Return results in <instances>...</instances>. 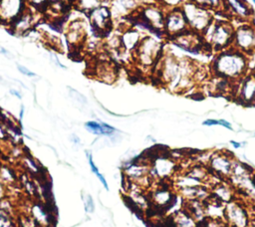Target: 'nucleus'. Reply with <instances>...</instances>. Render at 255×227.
Returning a JSON list of instances; mask_svg holds the SVG:
<instances>
[{
    "label": "nucleus",
    "mask_w": 255,
    "mask_h": 227,
    "mask_svg": "<svg viewBox=\"0 0 255 227\" xmlns=\"http://www.w3.org/2000/svg\"><path fill=\"white\" fill-rule=\"evenodd\" d=\"M210 69L213 76L236 82L250 72L249 58L247 55L230 47L215 55L210 64Z\"/></svg>",
    "instance_id": "1"
},
{
    "label": "nucleus",
    "mask_w": 255,
    "mask_h": 227,
    "mask_svg": "<svg viewBox=\"0 0 255 227\" xmlns=\"http://www.w3.org/2000/svg\"><path fill=\"white\" fill-rule=\"evenodd\" d=\"M162 39L153 35H144L131 54L133 62L144 70H153L164 53Z\"/></svg>",
    "instance_id": "2"
},
{
    "label": "nucleus",
    "mask_w": 255,
    "mask_h": 227,
    "mask_svg": "<svg viewBox=\"0 0 255 227\" xmlns=\"http://www.w3.org/2000/svg\"><path fill=\"white\" fill-rule=\"evenodd\" d=\"M234 29L229 21L214 18L201 36L207 48L218 53L232 47Z\"/></svg>",
    "instance_id": "3"
},
{
    "label": "nucleus",
    "mask_w": 255,
    "mask_h": 227,
    "mask_svg": "<svg viewBox=\"0 0 255 227\" xmlns=\"http://www.w3.org/2000/svg\"><path fill=\"white\" fill-rule=\"evenodd\" d=\"M180 7L186 18L189 30L198 34H202L214 19L213 11L200 7L191 0L183 2Z\"/></svg>",
    "instance_id": "4"
},
{
    "label": "nucleus",
    "mask_w": 255,
    "mask_h": 227,
    "mask_svg": "<svg viewBox=\"0 0 255 227\" xmlns=\"http://www.w3.org/2000/svg\"><path fill=\"white\" fill-rule=\"evenodd\" d=\"M177 161L167 152H156L150 157L149 174L153 180L165 181L177 172Z\"/></svg>",
    "instance_id": "5"
},
{
    "label": "nucleus",
    "mask_w": 255,
    "mask_h": 227,
    "mask_svg": "<svg viewBox=\"0 0 255 227\" xmlns=\"http://www.w3.org/2000/svg\"><path fill=\"white\" fill-rule=\"evenodd\" d=\"M251 217L247 204L236 197L224 205V220L228 227H248Z\"/></svg>",
    "instance_id": "6"
},
{
    "label": "nucleus",
    "mask_w": 255,
    "mask_h": 227,
    "mask_svg": "<svg viewBox=\"0 0 255 227\" xmlns=\"http://www.w3.org/2000/svg\"><path fill=\"white\" fill-rule=\"evenodd\" d=\"M232 47L248 57L255 53V29L249 22L235 27Z\"/></svg>",
    "instance_id": "7"
},
{
    "label": "nucleus",
    "mask_w": 255,
    "mask_h": 227,
    "mask_svg": "<svg viewBox=\"0 0 255 227\" xmlns=\"http://www.w3.org/2000/svg\"><path fill=\"white\" fill-rule=\"evenodd\" d=\"M187 30H189L188 24L180 6L173 7L165 11L163 25L165 38L170 40Z\"/></svg>",
    "instance_id": "8"
},
{
    "label": "nucleus",
    "mask_w": 255,
    "mask_h": 227,
    "mask_svg": "<svg viewBox=\"0 0 255 227\" xmlns=\"http://www.w3.org/2000/svg\"><path fill=\"white\" fill-rule=\"evenodd\" d=\"M170 41L177 49L192 55H199L207 48L201 34L191 30H187L182 34L175 36L170 39Z\"/></svg>",
    "instance_id": "9"
},
{
    "label": "nucleus",
    "mask_w": 255,
    "mask_h": 227,
    "mask_svg": "<svg viewBox=\"0 0 255 227\" xmlns=\"http://www.w3.org/2000/svg\"><path fill=\"white\" fill-rule=\"evenodd\" d=\"M235 157L227 150L212 151L207 166L211 173L227 180L231 174L232 164Z\"/></svg>",
    "instance_id": "10"
},
{
    "label": "nucleus",
    "mask_w": 255,
    "mask_h": 227,
    "mask_svg": "<svg viewBox=\"0 0 255 227\" xmlns=\"http://www.w3.org/2000/svg\"><path fill=\"white\" fill-rule=\"evenodd\" d=\"M165 11L161 6L153 3L139 7L133 15L149 25L154 31L163 33Z\"/></svg>",
    "instance_id": "11"
},
{
    "label": "nucleus",
    "mask_w": 255,
    "mask_h": 227,
    "mask_svg": "<svg viewBox=\"0 0 255 227\" xmlns=\"http://www.w3.org/2000/svg\"><path fill=\"white\" fill-rule=\"evenodd\" d=\"M233 96L244 106H252L255 104V74L247 73L234 84Z\"/></svg>",
    "instance_id": "12"
},
{
    "label": "nucleus",
    "mask_w": 255,
    "mask_h": 227,
    "mask_svg": "<svg viewBox=\"0 0 255 227\" xmlns=\"http://www.w3.org/2000/svg\"><path fill=\"white\" fill-rule=\"evenodd\" d=\"M88 16L95 35L103 36L111 31L113 26V16L109 7L100 5L92 10Z\"/></svg>",
    "instance_id": "13"
},
{
    "label": "nucleus",
    "mask_w": 255,
    "mask_h": 227,
    "mask_svg": "<svg viewBox=\"0 0 255 227\" xmlns=\"http://www.w3.org/2000/svg\"><path fill=\"white\" fill-rule=\"evenodd\" d=\"M148 198L150 204L157 208H166L174 204L176 200V194L172 187L166 183H159L148 192Z\"/></svg>",
    "instance_id": "14"
},
{
    "label": "nucleus",
    "mask_w": 255,
    "mask_h": 227,
    "mask_svg": "<svg viewBox=\"0 0 255 227\" xmlns=\"http://www.w3.org/2000/svg\"><path fill=\"white\" fill-rule=\"evenodd\" d=\"M28 213L40 227H53L55 224V216L52 207L47 202L34 199L29 207Z\"/></svg>",
    "instance_id": "15"
},
{
    "label": "nucleus",
    "mask_w": 255,
    "mask_h": 227,
    "mask_svg": "<svg viewBox=\"0 0 255 227\" xmlns=\"http://www.w3.org/2000/svg\"><path fill=\"white\" fill-rule=\"evenodd\" d=\"M27 8L26 0H0V23L10 25Z\"/></svg>",
    "instance_id": "16"
},
{
    "label": "nucleus",
    "mask_w": 255,
    "mask_h": 227,
    "mask_svg": "<svg viewBox=\"0 0 255 227\" xmlns=\"http://www.w3.org/2000/svg\"><path fill=\"white\" fill-rule=\"evenodd\" d=\"M65 36L67 43L72 48H79L82 46L87 38L86 22L81 18H77L67 23Z\"/></svg>",
    "instance_id": "17"
},
{
    "label": "nucleus",
    "mask_w": 255,
    "mask_h": 227,
    "mask_svg": "<svg viewBox=\"0 0 255 227\" xmlns=\"http://www.w3.org/2000/svg\"><path fill=\"white\" fill-rule=\"evenodd\" d=\"M223 9L241 22H249L254 12L246 0H223Z\"/></svg>",
    "instance_id": "18"
},
{
    "label": "nucleus",
    "mask_w": 255,
    "mask_h": 227,
    "mask_svg": "<svg viewBox=\"0 0 255 227\" xmlns=\"http://www.w3.org/2000/svg\"><path fill=\"white\" fill-rule=\"evenodd\" d=\"M36 24L35 14L30 10L26 9L16 20H14L9 26L12 32L16 35H24L31 31Z\"/></svg>",
    "instance_id": "19"
},
{
    "label": "nucleus",
    "mask_w": 255,
    "mask_h": 227,
    "mask_svg": "<svg viewBox=\"0 0 255 227\" xmlns=\"http://www.w3.org/2000/svg\"><path fill=\"white\" fill-rule=\"evenodd\" d=\"M94 76L101 82L106 84H113L118 77L117 67L109 61H99L94 69Z\"/></svg>",
    "instance_id": "20"
},
{
    "label": "nucleus",
    "mask_w": 255,
    "mask_h": 227,
    "mask_svg": "<svg viewBox=\"0 0 255 227\" xmlns=\"http://www.w3.org/2000/svg\"><path fill=\"white\" fill-rule=\"evenodd\" d=\"M210 194L222 203L226 204L236 197V190L228 180H223L210 188Z\"/></svg>",
    "instance_id": "21"
},
{
    "label": "nucleus",
    "mask_w": 255,
    "mask_h": 227,
    "mask_svg": "<svg viewBox=\"0 0 255 227\" xmlns=\"http://www.w3.org/2000/svg\"><path fill=\"white\" fill-rule=\"evenodd\" d=\"M143 36L144 35H142L141 32L139 30H137L136 28L129 27V28L125 29L123 31L122 35L120 36L122 49L132 54Z\"/></svg>",
    "instance_id": "22"
},
{
    "label": "nucleus",
    "mask_w": 255,
    "mask_h": 227,
    "mask_svg": "<svg viewBox=\"0 0 255 227\" xmlns=\"http://www.w3.org/2000/svg\"><path fill=\"white\" fill-rule=\"evenodd\" d=\"M183 208L194 218L196 223L206 218L205 205L203 200H199V199L184 200Z\"/></svg>",
    "instance_id": "23"
},
{
    "label": "nucleus",
    "mask_w": 255,
    "mask_h": 227,
    "mask_svg": "<svg viewBox=\"0 0 255 227\" xmlns=\"http://www.w3.org/2000/svg\"><path fill=\"white\" fill-rule=\"evenodd\" d=\"M206 217L224 219V203L213 197L211 194L204 200Z\"/></svg>",
    "instance_id": "24"
},
{
    "label": "nucleus",
    "mask_w": 255,
    "mask_h": 227,
    "mask_svg": "<svg viewBox=\"0 0 255 227\" xmlns=\"http://www.w3.org/2000/svg\"><path fill=\"white\" fill-rule=\"evenodd\" d=\"M0 181L7 188L16 185L19 182V174L16 169L7 163H2L0 166Z\"/></svg>",
    "instance_id": "25"
},
{
    "label": "nucleus",
    "mask_w": 255,
    "mask_h": 227,
    "mask_svg": "<svg viewBox=\"0 0 255 227\" xmlns=\"http://www.w3.org/2000/svg\"><path fill=\"white\" fill-rule=\"evenodd\" d=\"M85 128L96 135H113L117 129L103 121H96V120H89L85 123Z\"/></svg>",
    "instance_id": "26"
},
{
    "label": "nucleus",
    "mask_w": 255,
    "mask_h": 227,
    "mask_svg": "<svg viewBox=\"0 0 255 227\" xmlns=\"http://www.w3.org/2000/svg\"><path fill=\"white\" fill-rule=\"evenodd\" d=\"M171 219L175 227H195L196 225L194 218L184 208L174 212Z\"/></svg>",
    "instance_id": "27"
},
{
    "label": "nucleus",
    "mask_w": 255,
    "mask_h": 227,
    "mask_svg": "<svg viewBox=\"0 0 255 227\" xmlns=\"http://www.w3.org/2000/svg\"><path fill=\"white\" fill-rule=\"evenodd\" d=\"M21 162H22V165L24 166L25 171L27 173L35 175L37 177L43 175V168H42V166L39 164V162L37 160H35L28 153H25V154L21 155Z\"/></svg>",
    "instance_id": "28"
},
{
    "label": "nucleus",
    "mask_w": 255,
    "mask_h": 227,
    "mask_svg": "<svg viewBox=\"0 0 255 227\" xmlns=\"http://www.w3.org/2000/svg\"><path fill=\"white\" fill-rule=\"evenodd\" d=\"M74 4L77 9L89 14L92 10L101 5V0H75Z\"/></svg>",
    "instance_id": "29"
},
{
    "label": "nucleus",
    "mask_w": 255,
    "mask_h": 227,
    "mask_svg": "<svg viewBox=\"0 0 255 227\" xmlns=\"http://www.w3.org/2000/svg\"><path fill=\"white\" fill-rule=\"evenodd\" d=\"M16 221L13 212L0 205V227H16Z\"/></svg>",
    "instance_id": "30"
},
{
    "label": "nucleus",
    "mask_w": 255,
    "mask_h": 227,
    "mask_svg": "<svg viewBox=\"0 0 255 227\" xmlns=\"http://www.w3.org/2000/svg\"><path fill=\"white\" fill-rule=\"evenodd\" d=\"M200 7L206 8L211 11H217L223 9V0H191Z\"/></svg>",
    "instance_id": "31"
},
{
    "label": "nucleus",
    "mask_w": 255,
    "mask_h": 227,
    "mask_svg": "<svg viewBox=\"0 0 255 227\" xmlns=\"http://www.w3.org/2000/svg\"><path fill=\"white\" fill-rule=\"evenodd\" d=\"M19 227H40L29 213L21 214L18 219Z\"/></svg>",
    "instance_id": "32"
},
{
    "label": "nucleus",
    "mask_w": 255,
    "mask_h": 227,
    "mask_svg": "<svg viewBox=\"0 0 255 227\" xmlns=\"http://www.w3.org/2000/svg\"><path fill=\"white\" fill-rule=\"evenodd\" d=\"M26 1L30 7L34 8L36 11H40V12L46 11L51 2V0H26Z\"/></svg>",
    "instance_id": "33"
},
{
    "label": "nucleus",
    "mask_w": 255,
    "mask_h": 227,
    "mask_svg": "<svg viewBox=\"0 0 255 227\" xmlns=\"http://www.w3.org/2000/svg\"><path fill=\"white\" fill-rule=\"evenodd\" d=\"M83 202H84V207L87 213H92L95 211V203H94V199L90 194H86L84 193L83 196Z\"/></svg>",
    "instance_id": "34"
},
{
    "label": "nucleus",
    "mask_w": 255,
    "mask_h": 227,
    "mask_svg": "<svg viewBox=\"0 0 255 227\" xmlns=\"http://www.w3.org/2000/svg\"><path fill=\"white\" fill-rule=\"evenodd\" d=\"M86 154H87V159H88V162H89V165H90V168H91L92 172H93L96 176H98L101 172H100V170H99L98 166H97V165L95 164V162H94L92 152H90V151H86Z\"/></svg>",
    "instance_id": "35"
},
{
    "label": "nucleus",
    "mask_w": 255,
    "mask_h": 227,
    "mask_svg": "<svg viewBox=\"0 0 255 227\" xmlns=\"http://www.w3.org/2000/svg\"><path fill=\"white\" fill-rule=\"evenodd\" d=\"M8 141V133L3 120L0 118V142Z\"/></svg>",
    "instance_id": "36"
},
{
    "label": "nucleus",
    "mask_w": 255,
    "mask_h": 227,
    "mask_svg": "<svg viewBox=\"0 0 255 227\" xmlns=\"http://www.w3.org/2000/svg\"><path fill=\"white\" fill-rule=\"evenodd\" d=\"M17 68H18L19 72H20L21 74L25 75V76H28V77H35V76H36V74H35L34 72L30 71L29 69H27V68H26V67H24V66L17 65Z\"/></svg>",
    "instance_id": "37"
},
{
    "label": "nucleus",
    "mask_w": 255,
    "mask_h": 227,
    "mask_svg": "<svg viewBox=\"0 0 255 227\" xmlns=\"http://www.w3.org/2000/svg\"><path fill=\"white\" fill-rule=\"evenodd\" d=\"M218 125H221V126L225 127V128H227V129H229V130H233L232 124H231L228 120H226V119H224V118L218 119Z\"/></svg>",
    "instance_id": "38"
},
{
    "label": "nucleus",
    "mask_w": 255,
    "mask_h": 227,
    "mask_svg": "<svg viewBox=\"0 0 255 227\" xmlns=\"http://www.w3.org/2000/svg\"><path fill=\"white\" fill-rule=\"evenodd\" d=\"M202 125L204 126H213V125H218V119L215 118H207L202 121Z\"/></svg>",
    "instance_id": "39"
},
{
    "label": "nucleus",
    "mask_w": 255,
    "mask_h": 227,
    "mask_svg": "<svg viewBox=\"0 0 255 227\" xmlns=\"http://www.w3.org/2000/svg\"><path fill=\"white\" fill-rule=\"evenodd\" d=\"M230 144L232 145V147L233 148H241V147H244L246 144H247V142L246 141H242V142H240V141H236V140H230Z\"/></svg>",
    "instance_id": "40"
},
{
    "label": "nucleus",
    "mask_w": 255,
    "mask_h": 227,
    "mask_svg": "<svg viewBox=\"0 0 255 227\" xmlns=\"http://www.w3.org/2000/svg\"><path fill=\"white\" fill-rule=\"evenodd\" d=\"M7 189H8V188L6 187V185H4V184L0 181V201L6 197V195H7Z\"/></svg>",
    "instance_id": "41"
},
{
    "label": "nucleus",
    "mask_w": 255,
    "mask_h": 227,
    "mask_svg": "<svg viewBox=\"0 0 255 227\" xmlns=\"http://www.w3.org/2000/svg\"><path fill=\"white\" fill-rule=\"evenodd\" d=\"M71 140H72V142H74V143H76V144H80V142H81L80 138H79L78 135H76V134H72Z\"/></svg>",
    "instance_id": "42"
},
{
    "label": "nucleus",
    "mask_w": 255,
    "mask_h": 227,
    "mask_svg": "<svg viewBox=\"0 0 255 227\" xmlns=\"http://www.w3.org/2000/svg\"><path fill=\"white\" fill-rule=\"evenodd\" d=\"M10 94L13 95V96H15V97L18 98V99H21V98H22L20 92H18V91H16V90H10Z\"/></svg>",
    "instance_id": "43"
},
{
    "label": "nucleus",
    "mask_w": 255,
    "mask_h": 227,
    "mask_svg": "<svg viewBox=\"0 0 255 227\" xmlns=\"http://www.w3.org/2000/svg\"><path fill=\"white\" fill-rule=\"evenodd\" d=\"M249 23L252 25V27L255 29V11L253 12V14L251 15V18L249 20Z\"/></svg>",
    "instance_id": "44"
},
{
    "label": "nucleus",
    "mask_w": 255,
    "mask_h": 227,
    "mask_svg": "<svg viewBox=\"0 0 255 227\" xmlns=\"http://www.w3.org/2000/svg\"><path fill=\"white\" fill-rule=\"evenodd\" d=\"M24 112H25V109H24V107L23 106H21V109H20V113H19V118H20V120L23 118V116H24Z\"/></svg>",
    "instance_id": "45"
},
{
    "label": "nucleus",
    "mask_w": 255,
    "mask_h": 227,
    "mask_svg": "<svg viewBox=\"0 0 255 227\" xmlns=\"http://www.w3.org/2000/svg\"><path fill=\"white\" fill-rule=\"evenodd\" d=\"M250 227H255V216L251 217V221H250Z\"/></svg>",
    "instance_id": "46"
},
{
    "label": "nucleus",
    "mask_w": 255,
    "mask_h": 227,
    "mask_svg": "<svg viewBox=\"0 0 255 227\" xmlns=\"http://www.w3.org/2000/svg\"><path fill=\"white\" fill-rule=\"evenodd\" d=\"M251 72H252V73H254V74H255V61H254V64H253V66H252V69H251Z\"/></svg>",
    "instance_id": "47"
},
{
    "label": "nucleus",
    "mask_w": 255,
    "mask_h": 227,
    "mask_svg": "<svg viewBox=\"0 0 255 227\" xmlns=\"http://www.w3.org/2000/svg\"><path fill=\"white\" fill-rule=\"evenodd\" d=\"M253 136H254V137H255V131H254V132H253Z\"/></svg>",
    "instance_id": "48"
},
{
    "label": "nucleus",
    "mask_w": 255,
    "mask_h": 227,
    "mask_svg": "<svg viewBox=\"0 0 255 227\" xmlns=\"http://www.w3.org/2000/svg\"><path fill=\"white\" fill-rule=\"evenodd\" d=\"M252 2H253V3H254V4H255V0H252Z\"/></svg>",
    "instance_id": "49"
},
{
    "label": "nucleus",
    "mask_w": 255,
    "mask_h": 227,
    "mask_svg": "<svg viewBox=\"0 0 255 227\" xmlns=\"http://www.w3.org/2000/svg\"><path fill=\"white\" fill-rule=\"evenodd\" d=\"M1 164H2V162H1V160H0V166H1Z\"/></svg>",
    "instance_id": "50"
}]
</instances>
